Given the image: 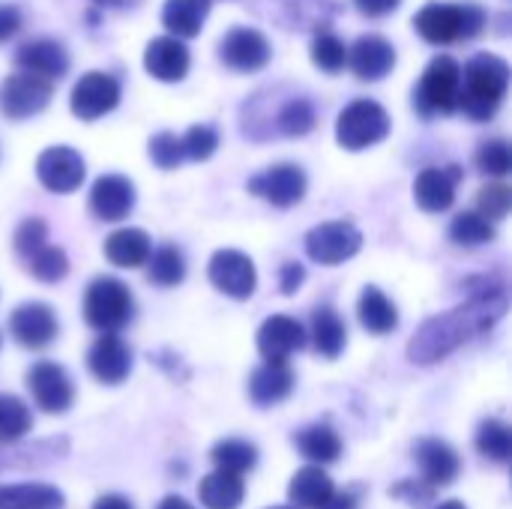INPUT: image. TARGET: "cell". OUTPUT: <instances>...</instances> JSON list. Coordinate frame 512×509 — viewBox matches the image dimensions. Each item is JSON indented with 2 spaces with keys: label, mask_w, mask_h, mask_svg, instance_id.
<instances>
[{
  "label": "cell",
  "mask_w": 512,
  "mask_h": 509,
  "mask_svg": "<svg viewBox=\"0 0 512 509\" xmlns=\"http://www.w3.org/2000/svg\"><path fill=\"white\" fill-rule=\"evenodd\" d=\"M246 186H249L252 195L264 198L273 207H294V204H300L306 198L309 180H306V171L300 165L282 162V165H273V168L261 171Z\"/></svg>",
  "instance_id": "obj_13"
},
{
  "label": "cell",
  "mask_w": 512,
  "mask_h": 509,
  "mask_svg": "<svg viewBox=\"0 0 512 509\" xmlns=\"http://www.w3.org/2000/svg\"><path fill=\"white\" fill-rule=\"evenodd\" d=\"M93 509H135L126 498H120V495H102L96 504H93Z\"/></svg>",
  "instance_id": "obj_53"
},
{
  "label": "cell",
  "mask_w": 512,
  "mask_h": 509,
  "mask_svg": "<svg viewBox=\"0 0 512 509\" xmlns=\"http://www.w3.org/2000/svg\"><path fill=\"white\" fill-rule=\"evenodd\" d=\"M48 243V225H45V219H39V216H30V219H24L18 228H15V234H12V246H15V252H18V258H30L36 249H42Z\"/></svg>",
  "instance_id": "obj_46"
},
{
  "label": "cell",
  "mask_w": 512,
  "mask_h": 509,
  "mask_svg": "<svg viewBox=\"0 0 512 509\" xmlns=\"http://www.w3.org/2000/svg\"><path fill=\"white\" fill-rule=\"evenodd\" d=\"M459 90H462V66L450 54H438L432 57L420 84L414 87V108L426 120L456 114Z\"/></svg>",
  "instance_id": "obj_4"
},
{
  "label": "cell",
  "mask_w": 512,
  "mask_h": 509,
  "mask_svg": "<svg viewBox=\"0 0 512 509\" xmlns=\"http://www.w3.org/2000/svg\"><path fill=\"white\" fill-rule=\"evenodd\" d=\"M255 12L282 30H327L336 15L333 0H255Z\"/></svg>",
  "instance_id": "obj_10"
},
{
  "label": "cell",
  "mask_w": 512,
  "mask_h": 509,
  "mask_svg": "<svg viewBox=\"0 0 512 509\" xmlns=\"http://www.w3.org/2000/svg\"><path fill=\"white\" fill-rule=\"evenodd\" d=\"M306 255L315 264L336 267L351 261L363 249V231L354 222L336 219V222H321L306 234Z\"/></svg>",
  "instance_id": "obj_7"
},
{
  "label": "cell",
  "mask_w": 512,
  "mask_h": 509,
  "mask_svg": "<svg viewBox=\"0 0 512 509\" xmlns=\"http://www.w3.org/2000/svg\"><path fill=\"white\" fill-rule=\"evenodd\" d=\"M135 210V183L123 174H102L90 189V213L102 222H123Z\"/></svg>",
  "instance_id": "obj_20"
},
{
  "label": "cell",
  "mask_w": 512,
  "mask_h": 509,
  "mask_svg": "<svg viewBox=\"0 0 512 509\" xmlns=\"http://www.w3.org/2000/svg\"><path fill=\"white\" fill-rule=\"evenodd\" d=\"M348 66L354 69V75L360 81H381L396 66V48H393V42H387L378 33L360 36L348 48Z\"/></svg>",
  "instance_id": "obj_22"
},
{
  "label": "cell",
  "mask_w": 512,
  "mask_h": 509,
  "mask_svg": "<svg viewBox=\"0 0 512 509\" xmlns=\"http://www.w3.org/2000/svg\"><path fill=\"white\" fill-rule=\"evenodd\" d=\"M312 63H315L321 72L336 75V72H342V69L348 66V45H345L336 33L318 30L315 39H312Z\"/></svg>",
  "instance_id": "obj_42"
},
{
  "label": "cell",
  "mask_w": 512,
  "mask_h": 509,
  "mask_svg": "<svg viewBox=\"0 0 512 509\" xmlns=\"http://www.w3.org/2000/svg\"><path fill=\"white\" fill-rule=\"evenodd\" d=\"M21 24H24L21 9L12 6V3H0V42L12 39V36L21 30Z\"/></svg>",
  "instance_id": "obj_49"
},
{
  "label": "cell",
  "mask_w": 512,
  "mask_h": 509,
  "mask_svg": "<svg viewBox=\"0 0 512 509\" xmlns=\"http://www.w3.org/2000/svg\"><path fill=\"white\" fill-rule=\"evenodd\" d=\"M507 90H510V63L489 51L474 54L462 72L459 108L474 123H486L498 114Z\"/></svg>",
  "instance_id": "obj_2"
},
{
  "label": "cell",
  "mask_w": 512,
  "mask_h": 509,
  "mask_svg": "<svg viewBox=\"0 0 512 509\" xmlns=\"http://www.w3.org/2000/svg\"><path fill=\"white\" fill-rule=\"evenodd\" d=\"M198 498L207 509H240L246 498V486L240 474L231 471H213L198 483Z\"/></svg>",
  "instance_id": "obj_32"
},
{
  "label": "cell",
  "mask_w": 512,
  "mask_h": 509,
  "mask_svg": "<svg viewBox=\"0 0 512 509\" xmlns=\"http://www.w3.org/2000/svg\"><path fill=\"white\" fill-rule=\"evenodd\" d=\"M333 492H336V483L327 477V471H321V465L300 468L288 486V498L297 509H318L330 501Z\"/></svg>",
  "instance_id": "obj_30"
},
{
  "label": "cell",
  "mask_w": 512,
  "mask_h": 509,
  "mask_svg": "<svg viewBox=\"0 0 512 509\" xmlns=\"http://www.w3.org/2000/svg\"><path fill=\"white\" fill-rule=\"evenodd\" d=\"M512 204V192L504 186V183H492L486 189H480L477 195V213H483L489 222H498L510 213Z\"/></svg>",
  "instance_id": "obj_47"
},
{
  "label": "cell",
  "mask_w": 512,
  "mask_h": 509,
  "mask_svg": "<svg viewBox=\"0 0 512 509\" xmlns=\"http://www.w3.org/2000/svg\"><path fill=\"white\" fill-rule=\"evenodd\" d=\"M147 153H150L153 165L162 168V171H174L186 159L183 156V144H180V138L174 132H156L150 138V144H147Z\"/></svg>",
  "instance_id": "obj_45"
},
{
  "label": "cell",
  "mask_w": 512,
  "mask_h": 509,
  "mask_svg": "<svg viewBox=\"0 0 512 509\" xmlns=\"http://www.w3.org/2000/svg\"><path fill=\"white\" fill-rule=\"evenodd\" d=\"M474 165L483 171V174H492V177H507L512 168V153L510 144L504 138H492L486 144H480L477 156H474Z\"/></svg>",
  "instance_id": "obj_44"
},
{
  "label": "cell",
  "mask_w": 512,
  "mask_h": 509,
  "mask_svg": "<svg viewBox=\"0 0 512 509\" xmlns=\"http://www.w3.org/2000/svg\"><path fill=\"white\" fill-rule=\"evenodd\" d=\"M15 66L39 78L60 81L69 72V51L57 39H30L15 51Z\"/></svg>",
  "instance_id": "obj_23"
},
{
  "label": "cell",
  "mask_w": 512,
  "mask_h": 509,
  "mask_svg": "<svg viewBox=\"0 0 512 509\" xmlns=\"http://www.w3.org/2000/svg\"><path fill=\"white\" fill-rule=\"evenodd\" d=\"M450 240L465 246V249H477V246H486L495 240V225L483 213L465 210L450 222Z\"/></svg>",
  "instance_id": "obj_39"
},
{
  "label": "cell",
  "mask_w": 512,
  "mask_h": 509,
  "mask_svg": "<svg viewBox=\"0 0 512 509\" xmlns=\"http://www.w3.org/2000/svg\"><path fill=\"white\" fill-rule=\"evenodd\" d=\"M69 456V438H45L36 444H0V474L3 471H33V468H48L54 462H63Z\"/></svg>",
  "instance_id": "obj_19"
},
{
  "label": "cell",
  "mask_w": 512,
  "mask_h": 509,
  "mask_svg": "<svg viewBox=\"0 0 512 509\" xmlns=\"http://www.w3.org/2000/svg\"><path fill=\"white\" fill-rule=\"evenodd\" d=\"M147 279L159 288H174L186 279V258L177 246H162L147 258Z\"/></svg>",
  "instance_id": "obj_36"
},
{
  "label": "cell",
  "mask_w": 512,
  "mask_h": 509,
  "mask_svg": "<svg viewBox=\"0 0 512 509\" xmlns=\"http://www.w3.org/2000/svg\"><path fill=\"white\" fill-rule=\"evenodd\" d=\"M180 144H183V156L192 159V162H207L216 147H219V132L207 123H198V126H189L186 135H180Z\"/></svg>",
  "instance_id": "obj_43"
},
{
  "label": "cell",
  "mask_w": 512,
  "mask_h": 509,
  "mask_svg": "<svg viewBox=\"0 0 512 509\" xmlns=\"http://www.w3.org/2000/svg\"><path fill=\"white\" fill-rule=\"evenodd\" d=\"M102 252L114 267L135 270V267L147 264V258L153 252V240L144 228H117L114 234L105 237Z\"/></svg>",
  "instance_id": "obj_27"
},
{
  "label": "cell",
  "mask_w": 512,
  "mask_h": 509,
  "mask_svg": "<svg viewBox=\"0 0 512 509\" xmlns=\"http://www.w3.org/2000/svg\"><path fill=\"white\" fill-rule=\"evenodd\" d=\"M462 180V168H423L414 180V201L426 213H444L456 201V186Z\"/></svg>",
  "instance_id": "obj_24"
},
{
  "label": "cell",
  "mask_w": 512,
  "mask_h": 509,
  "mask_svg": "<svg viewBox=\"0 0 512 509\" xmlns=\"http://www.w3.org/2000/svg\"><path fill=\"white\" fill-rule=\"evenodd\" d=\"M207 15H210V0H165L162 6V24L177 39L198 36Z\"/></svg>",
  "instance_id": "obj_31"
},
{
  "label": "cell",
  "mask_w": 512,
  "mask_h": 509,
  "mask_svg": "<svg viewBox=\"0 0 512 509\" xmlns=\"http://www.w3.org/2000/svg\"><path fill=\"white\" fill-rule=\"evenodd\" d=\"M477 450L495 465H507L512 459L510 426L501 420H483L477 429Z\"/></svg>",
  "instance_id": "obj_40"
},
{
  "label": "cell",
  "mask_w": 512,
  "mask_h": 509,
  "mask_svg": "<svg viewBox=\"0 0 512 509\" xmlns=\"http://www.w3.org/2000/svg\"><path fill=\"white\" fill-rule=\"evenodd\" d=\"M135 315V300L132 291L114 279V276H99L87 285L84 291V321L99 330V333H117L123 330Z\"/></svg>",
  "instance_id": "obj_5"
},
{
  "label": "cell",
  "mask_w": 512,
  "mask_h": 509,
  "mask_svg": "<svg viewBox=\"0 0 512 509\" xmlns=\"http://www.w3.org/2000/svg\"><path fill=\"white\" fill-rule=\"evenodd\" d=\"M306 327L291 315H273L258 330V351L270 363H288L297 351L306 348Z\"/></svg>",
  "instance_id": "obj_18"
},
{
  "label": "cell",
  "mask_w": 512,
  "mask_h": 509,
  "mask_svg": "<svg viewBox=\"0 0 512 509\" xmlns=\"http://www.w3.org/2000/svg\"><path fill=\"white\" fill-rule=\"evenodd\" d=\"M312 345L327 360H336L345 351L348 330H345V321L339 318V312L333 306H318L312 312Z\"/></svg>",
  "instance_id": "obj_33"
},
{
  "label": "cell",
  "mask_w": 512,
  "mask_h": 509,
  "mask_svg": "<svg viewBox=\"0 0 512 509\" xmlns=\"http://www.w3.org/2000/svg\"><path fill=\"white\" fill-rule=\"evenodd\" d=\"M207 276H210L213 288L231 300H249L258 288L255 261L237 249H219L207 264Z\"/></svg>",
  "instance_id": "obj_12"
},
{
  "label": "cell",
  "mask_w": 512,
  "mask_h": 509,
  "mask_svg": "<svg viewBox=\"0 0 512 509\" xmlns=\"http://www.w3.org/2000/svg\"><path fill=\"white\" fill-rule=\"evenodd\" d=\"M210 459H213V465L219 468V471H231V474H249L255 465H258V450H255V444H249V441H240V438H225V441H219L216 447H213V453H210Z\"/></svg>",
  "instance_id": "obj_38"
},
{
  "label": "cell",
  "mask_w": 512,
  "mask_h": 509,
  "mask_svg": "<svg viewBox=\"0 0 512 509\" xmlns=\"http://www.w3.org/2000/svg\"><path fill=\"white\" fill-rule=\"evenodd\" d=\"M93 3L102 6V9H126V6H135L141 0H93Z\"/></svg>",
  "instance_id": "obj_55"
},
{
  "label": "cell",
  "mask_w": 512,
  "mask_h": 509,
  "mask_svg": "<svg viewBox=\"0 0 512 509\" xmlns=\"http://www.w3.org/2000/svg\"><path fill=\"white\" fill-rule=\"evenodd\" d=\"M156 509H195V507H192L189 501L177 498V495H168V498H165V501H162Z\"/></svg>",
  "instance_id": "obj_54"
},
{
  "label": "cell",
  "mask_w": 512,
  "mask_h": 509,
  "mask_svg": "<svg viewBox=\"0 0 512 509\" xmlns=\"http://www.w3.org/2000/svg\"><path fill=\"white\" fill-rule=\"evenodd\" d=\"M435 509H468L465 504H459V501H447V504H441V507Z\"/></svg>",
  "instance_id": "obj_56"
},
{
  "label": "cell",
  "mask_w": 512,
  "mask_h": 509,
  "mask_svg": "<svg viewBox=\"0 0 512 509\" xmlns=\"http://www.w3.org/2000/svg\"><path fill=\"white\" fill-rule=\"evenodd\" d=\"M84 174H87V165H84L81 153L72 147H63V144L42 150L36 159V177L54 195H69V192L81 189Z\"/></svg>",
  "instance_id": "obj_15"
},
{
  "label": "cell",
  "mask_w": 512,
  "mask_h": 509,
  "mask_svg": "<svg viewBox=\"0 0 512 509\" xmlns=\"http://www.w3.org/2000/svg\"><path fill=\"white\" fill-rule=\"evenodd\" d=\"M393 492H411V495H402L399 501H408V504H414V507H423V504H429V501L435 498V486H429L426 480H423V483L405 480V483H399Z\"/></svg>",
  "instance_id": "obj_48"
},
{
  "label": "cell",
  "mask_w": 512,
  "mask_h": 509,
  "mask_svg": "<svg viewBox=\"0 0 512 509\" xmlns=\"http://www.w3.org/2000/svg\"><path fill=\"white\" fill-rule=\"evenodd\" d=\"M189 48L183 39L177 36H156L147 42L144 48V69L156 78V81H165V84H174V81H183L189 75Z\"/></svg>",
  "instance_id": "obj_21"
},
{
  "label": "cell",
  "mask_w": 512,
  "mask_h": 509,
  "mask_svg": "<svg viewBox=\"0 0 512 509\" xmlns=\"http://www.w3.org/2000/svg\"><path fill=\"white\" fill-rule=\"evenodd\" d=\"M27 390L36 402L39 411L45 414H66L75 402V387L69 372L54 363V360H42L33 363L27 372Z\"/></svg>",
  "instance_id": "obj_11"
},
{
  "label": "cell",
  "mask_w": 512,
  "mask_h": 509,
  "mask_svg": "<svg viewBox=\"0 0 512 509\" xmlns=\"http://www.w3.org/2000/svg\"><path fill=\"white\" fill-rule=\"evenodd\" d=\"M27 261V273L36 279V282H45V285H54V282H63L69 276V258L60 246H42L36 249Z\"/></svg>",
  "instance_id": "obj_41"
},
{
  "label": "cell",
  "mask_w": 512,
  "mask_h": 509,
  "mask_svg": "<svg viewBox=\"0 0 512 509\" xmlns=\"http://www.w3.org/2000/svg\"><path fill=\"white\" fill-rule=\"evenodd\" d=\"M33 429V411L12 393H0V444L27 438Z\"/></svg>",
  "instance_id": "obj_37"
},
{
  "label": "cell",
  "mask_w": 512,
  "mask_h": 509,
  "mask_svg": "<svg viewBox=\"0 0 512 509\" xmlns=\"http://www.w3.org/2000/svg\"><path fill=\"white\" fill-rule=\"evenodd\" d=\"M357 318L363 324V330L375 333V336H387L399 327V309L396 303L375 285L363 288L360 300H357Z\"/></svg>",
  "instance_id": "obj_29"
},
{
  "label": "cell",
  "mask_w": 512,
  "mask_h": 509,
  "mask_svg": "<svg viewBox=\"0 0 512 509\" xmlns=\"http://www.w3.org/2000/svg\"><path fill=\"white\" fill-rule=\"evenodd\" d=\"M270 509H291V507H270Z\"/></svg>",
  "instance_id": "obj_57"
},
{
  "label": "cell",
  "mask_w": 512,
  "mask_h": 509,
  "mask_svg": "<svg viewBox=\"0 0 512 509\" xmlns=\"http://www.w3.org/2000/svg\"><path fill=\"white\" fill-rule=\"evenodd\" d=\"M0 509H63V495L45 483L0 486Z\"/></svg>",
  "instance_id": "obj_34"
},
{
  "label": "cell",
  "mask_w": 512,
  "mask_h": 509,
  "mask_svg": "<svg viewBox=\"0 0 512 509\" xmlns=\"http://www.w3.org/2000/svg\"><path fill=\"white\" fill-rule=\"evenodd\" d=\"M270 123V135H282V138H303L315 129L318 123V114H315V105L309 96H285V102L276 105V114L267 117Z\"/></svg>",
  "instance_id": "obj_28"
},
{
  "label": "cell",
  "mask_w": 512,
  "mask_h": 509,
  "mask_svg": "<svg viewBox=\"0 0 512 509\" xmlns=\"http://www.w3.org/2000/svg\"><path fill=\"white\" fill-rule=\"evenodd\" d=\"M414 459H417V465H420L423 480H426L429 486H435V489L450 486V483L459 477V471H462L459 453H456L447 441H441V438H423V441H417Z\"/></svg>",
  "instance_id": "obj_25"
},
{
  "label": "cell",
  "mask_w": 512,
  "mask_h": 509,
  "mask_svg": "<svg viewBox=\"0 0 512 509\" xmlns=\"http://www.w3.org/2000/svg\"><path fill=\"white\" fill-rule=\"evenodd\" d=\"M270 39L255 27H231L219 42V60L234 72H258L270 63Z\"/></svg>",
  "instance_id": "obj_14"
},
{
  "label": "cell",
  "mask_w": 512,
  "mask_h": 509,
  "mask_svg": "<svg viewBox=\"0 0 512 509\" xmlns=\"http://www.w3.org/2000/svg\"><path fill=\"white\" fill-rule=\"evenodd\" d=\"M54 84L48 78L30 75V72H15L3 78L0 84V114L9 120H27L42 114L51 105Z\"/></svg>",
  "instance_id": "obj_8"
},
{
  "label": "cell",
  "mask_w": 512,
  "mask_h": 509,
  "mask_svg": "<svg viewBox=\"0 0 512 509\" xmlns=\"http://www.w3.org/2000/svg\"><path fill=\"white\" fill-rule=\"evenodd\" d=\"M318 509H360V489H345V492H333L327 504Z\"/></svg>",
  "instance_id": "obj_52"
},
{
  "label": "cell",
  "mask_w": 512,
  "mask_h": 509,
  "mask_svg": "<svg viewBox=\"0 0 512 509\" xmlns=\"http://www.w3.org/2000/svg\"><path fill=\"white\" fill-rule=\"evenodd\" d=\"M354 6L369 18H384L390 12H396L402 6V0H354Z\"/></svg>",
  "instance_id": "obj_51"
},
{
  "label": "cell",
  "mask_w": 512,
  "mask_h": 509,
  "mask_svg": "<svg viewBox=\"0 0 512 509\" xmlns=\"http://www.w3.org/2000/svg\"><path fill=\"white\" fill-rule=\"evenodd\" d=\"M489 24V15L480 3H426L414 15V30L429 45H450L459 39H474Z\"/></svg>",
  "instance_id": "obj_3"
},
{
  "label": "cell",
  "mask_w": 512,
  "mask_h": 509,
  "mask_svg": "<svg viewBox=\"0 0 512 509\" xmlns=\"http://www.w3.org/2000/svg\"><path fill=\"white\" fill-rule=\"evenodd\" d=\"M120 96H123V87L114 75L108 72H84L75 87H72V96H69V108L78 120L84 123H93L105 114H111L117 105H120Z\"/></svg>",
  "instance_id": "obj_9"
},
{
  "label": "cell",
  "mask_w": 512,
  "mask_h": 509,
  "mask_svg": "<svg viewBox=\"0 0 512 509\" xmlns=\"http://www.w3.org/2000/svg\"><path fill=\"white\" fill-rule=\"evenodd\" d=\"M57 315L45 303H21L9 315V336L30 351H42L57 339Z\"/></svg>",
  "instance_id": "obj_16"
},
{
  "label": "cell",
  "mask_w": 512,
  "mask_h": 509,
  "mask_svg": "<svg viewBox=\"0 0 512 509\" xmlns=\"http://www.w3.org/2000/svg\"><path fill=\"white\" fill-rule=\"evenodd\" d=\"M294 444L315 465H333V462L342 459V438L336 435V429H330L324 423L297 432L294 435Z\"/></svg>",
  "instance_id": "obj_35"
},
{
  "label": "cell",
  "mask_w": 512,
  "mask_h": 509,
  "mask_svg": "<svg viewBox=\"0 0 512 509\" xmlns=\"http://www.w3.org/2000/svg\"><path fill=\"white\" fill-rule=\"evenodd\" d=\"M303 282H306V267H303V264L288 261V264L279 270V291H282V294H294Z\"/></svg>",
  "instance_id": "obj_50"
},
{
  "label": "cell",
  "mask_w": 512,
  "mask_h": 509,
  "mask_svg": "<svg viewBox=\"0 0 512 509\" xmlns=\"http://www.w3.org/2000/svg\"><path fill=\"white\" fill-rule=\"evenodd\" d=\"M87 369L99 384L117 387L132 372V348L117 333H102L87 354Z\"/></svg>",
  "instance_id": "obj_17"
},
{
  "label": "cell",
  "mask_w": 512,
  "mask_h": 509,
  "mask_svg": "<svg viewBox=\"0 0 512 509\" xmlns=\"http://www.w3.org/2000/svg\"><path fill=\"white\" fill-rule=\"evenodd\" d=\"M390 114L384 105H378L375 99H354L351 105L342 108L339 120H336V141L351 150H369L375 144H381L390 135Z\"/></svg>",
  "instance_id": "obj_6"
},
{
  "label": "cell",
  "mask_w": 512,
  "mask_h": 509,
  "mask_svg": "<svg viewBox=\"0 0 512 509\" xmlns=\"http://www.w3.org/2000/svg\"><path fill=\"white\" fill-rule=\"evenodd\" d=\"M504 315H507L504 288H483L453 312L423 321V327L408 342V360L417 366H435L447 360L453 351H459L462 345H468L471 339L489 333Z\"/></svg>",
  "instance_id": "obj_1"
},
{
  "label": "cell",
  "mask_w": 512,
  "mask_h": 509,
  "mask_svg": "<svg viewBox=\"0 0 512 509\" xmlns=\"http://www.w3.org/2000/svg\"><path fill=\"white\" fill-rule=\"evenodd\" d=\"M294 390V372L288 369V363H270L264 360L252 378H249V399L258 408H273L279 402H285Z\"/></svg>",
  "instance_id": "obj_26"
}]
</instances>
